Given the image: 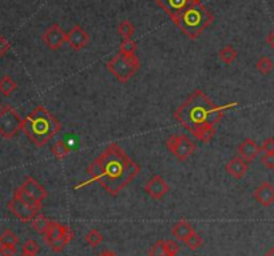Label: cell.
Instances as JSON below:
<instances>
[{
  "label": "cell",
  "mask_w": 274,
  "mask_h": 256,
  "mask_svg": "<svg viewBox=\"0 0 274 256\" xmlns=\"http://www.w3.org/2000/svg\"><path fill=\"white\" fill-rule=\"evenodd\" d=\"M225 169H226V172L229 173L233 179L239 180L246 175L248 169H249V164H248L243 158L234 157L227 162Z\"/></svg>",
  "instance_id": "16"
},
{
  "label": "cell",
  "mask_w": 274,
  "mask_h": 256,
  "mask_svg": "<svg viewBox=\"0 0 274 256\" xmlns=\"http://www.w3.org/2000/svg\"><path fill=\"white\" fill-rule=\"evenodd\" d=\"M237 152H238L239 157L243 158L248 164H250V162L256 160L257 156L262 152V149L252 138H245L239 144Z\"/></svg>",
  "instance_id": "13"
},
{
  "label": "cell",
  "mask_w": 274,
  "mask_h": 256,
  "mask_svg": "<svg viewBox=\"0 0 274 256\" xmlns=\"http://www.w3.org/2000/svg\"><path fill=\"white\" fill-rule=\"evenodd\" d=\"M137 51V43L131 39H123L119 46V52L122 54H135Z\"/></svg>",
  "instance_id": "30"
},
{
  "label": "cell",
  "mask_w": 274,
  "mask_h": 256,
  "mask_svg": "<svg viewBox=\"0 0 274 256\" xmlns=\"http://www.w3.org/2000/svg\"><path fill=\"white\" fill-rule=\"evenodd\" d=\"M218 56H220V59L224 63H226V65H231V63L234 62L235 59H237V56H238V52H237V50H235L233 46L226 44L225 47L221 48L220 52H218Z\"/></svg>",
  "instance_id": "21"
},
{
  "label": "cell",
  "mask_w": 274,
  "mask_h": 256,
  "mask_svg": "<svg viewBox=\"0 0 274 256\" xmlns=\"http://www.w3.org/2000/svg\"><path fill=\"white\" fill-rule=\"evenodd\" d=\"M16 89H18V83H16L11 77L4 75V77L0 79V93H2L4 97H10Z\"/></svg>",
  "instance_id": "23"
},
{
  "label": "cell",
  "mask_w": 274,
  "mask_h": 256,
  "mask_svg": "<svg viewBox=\"0 0 274 256\" xmlns=\"http://www.w3.org/2000/svg\"><path fill=\"white\" fill-rule=\"evenodd\" d=\"M106 67L118 81L126 83L141 69V61L135 54L118 52L106 63Z\"/></svg>",
  "instance_id": "5"
},
{
  "label": "cell",
  "mask_w": 274,
  "mask_h": 256,
  "mask_svg": "<svg viewBox=\"0 0 274 256\" xmlns=\"http://www.w3.org/2000/svg\"><path fill=\"white\" fill-rule=\"evenodd\" d=\"M2 109H3V106H2V103H0V110H2Z\"/></svg>",
  "instance_id": "43"
},
{
  "label": "cell",
  "mask_w": 274,
  "mask_h": 256,
  "mask_svg": "<svg viewBox=\"0 0 274 256\" xmlns=\"http://www.w3.org/2000/svg\"><path fill=\"white\" fill-rule=\"evenodd\" d=\"M51 150H52V154H54L58 160H65V158L71 153V148H70L69 145H67V143L63 141V139L56 141Z\"/></svg>",
  "instance_id": "22"
},
{
  "label": "cell",
  "mask_w": 274,
  "mask_h": 256,
  "mask_svg": "<svg viewBox=\"0 0 274 256\" xmlns=\"http://www.w3.org/2000/svg\"><path fill=\"white\" fill-rule=\"evenodd\" d=\"M266 43L269 44V46H270V48H273V50H274V30L267 34Z\"/></svg>",
  "instance_id": "39"
},
{
  "label": "cell",
  "mask_w": 274,
  "mask_h": 256,
  "mask_svg": "<svg viewBox=\"0 0 274 256\" xmlns=\"http://www.w3.org/2000/svg\"><path fill=\"white\" fill-rule=\"evenodd\" d=\"M62 130V124L44 106H38L23 118L22 132L36 147H44Z\"/></svg>",
  "instance_id": "3"
},
{
  "label": "cell",
  "mask_w": 274,
  "mask_h": 256,
  "mask_svg": "<svg viewBox=\"0 0 274 256\" xmlns=\"http://www.w3.org/2000/svg\"><path fill=\"white\" fill-rule=\"evenodd\" d=\"M256 66H257V70H258L261 74L267 75V74L270 73L271 70H273L274 63L269 56H261V58L258 59V62H257Z\"/></svg>",
  "instance_id": "25"
},
{
  "label": "cell",
  "mask_w": 274,
  "mask_h": 256,
  "mask_svg": "<svg viewBox=\"0 0 274 256\" xmlns=\"http://www.w3.org/2000/svg\"><path fill=\"white\" fill-rule=\"evenodd\" d=\"M170 187L169 184L165 181L162 176L155 175L148 180V183L144 185V192L153 198V200H161L167 194Z\"/></svg>",
  "instance_id": "10"
},
{
  "label": "cell",
  "mask_w": 274,
  "mask_h": 256,
  "mask_svg": "<svg viewBox=\"0 0 274 256\" xmlns=\"http://www.w3.org/2000/svg\"><path fill=\"white\" fill-rule=\"evenodd\" d=\"M63 234H65V225L58 223V221H51L50 228H48V231L46 232V235H43L44 243L47 244L48 242H52V240L63 238Z\"/></svg>",
  "instance_id": "18"
},
{
  "label": "cell",
  "mask_w": 274,
  "mask_h": 256,
  "mask_svg": "<svg viewBox=\"0 0 274 256\" xmlns=\"http://www.w3.org/2000/svg\"><path fill=\"white\" fill-rule=\"evenodd\" d=\"M263 153H269V154H274V138L273 137H269L263 141L262 147H261Z\"/></svg>",
  "instance_id": "36"
},
{
  "label": "cell",
  "mask_w": 274,
  "mask_h": 256,
  "mask_svg": "<svg viewBox=\"0 0 274 256\" xmlns=\"http://www.w3.org/2000/svg\"><path fill=\"white\" fill-rule=\"evenodd\" d=\"M69 243H70L69 239H66L65 236H63V238H60V239H56V240L48 242L47 245L50 247L51 251H54V252H62V251L67 247Z\"/></svg>",
  "instance_id": "29"
},
{
  "label": "cell",
  "mask_w": 274,
  "mask_h": 256,
  "mask_svg": "<svg viewBox=\"0 0 274 256\" xmlns=\"http://www.w3.org/2000/svg\"><path fill=\"white\" fill-rule=\"evenodd\" d=\"M98 256H118L114 251H111V249H106V251H103V252H101Z\"/></svg>",
  "instance_id": "40"
},
{
  "label": "cell",
  "mask_w": 274,
  "mask_h": 256,
  "mask_svg": "<svg viewBox=\"0 0 274 256\" xmlns=\"http://www.w3.org/2000/svg\"><path fill=\"white\" fill-rule=\"evenodd\" d=\"M165 248L167 256H175L179 251V244L175 240H165Z\"/></svg>",
  "instance_id": "34"
},
{
  "label": "cell",
  "mask_w": 274,
  "mask_h": 256,
  "mask_svg": "<svg viewBox=\"0 0 274 256\" xmlns=\"http://www.w3.org/2000/svg\"><path fill=\"white\" fill-rule=\"evenodd\" d=\"M86 242L87 244H90L91 247H98L103 242V235L97 230V228H93L86 234Z\"/></svg>",
  "instance_id": "26"
},
{
  "label": "cell",
  "mask_w": 274,
  "mask_h": 256,
  "mask_svg": "<svg viewBox=\"0 0 274 256\" xmlns=\"http://www.w3.org/2000/svg\"><path fill=\"white\" fill-rule=\"evenodd\" d=\"M23 118L10 105L0 110V135L6 139H12L22 130Z\"/></svg>",
  "instance_id": "6"
},
{
  "label": "cell",
  "mask_w": 274,
  "mask_h": 256,
  "mask_svg": "<svg viewBox=\"0 0 274 256\" xmlns=\"http://www.w3.org/2000/svg\"><path fill=\"white\" fill-rule=\"evenodd\" d=\"M19 243L18 236L11 230H6L0 235V245H16Z\"/></svg>",
  "instance_id": "27"
},
{
  "label": "cell",
  "mask_w": 274,
  "mask_h": 256,
  "mask_svg": "<svg viewBox=\"0 0 274 256\" xmlns=\"http://www.w3.org/2000/svg\"><path fill=\"white\" fill-rule=\"evenodd\" d=\"M10 48H11L10 42H8L6 38L0 35V56H4V55L7 54V52L10 51Z\"/></svg>",
  "instance_id": "38"
},
{
  "label": "cell",
  "mask_w": 274,
  "mask_h": 256,
  "mask_svg": "<svg viewBox=\"0 0 274 256\" xmlns=\"http://www.w3.org/2000/svg\"><path fill=\"white\" fill-rule=\"evenodd\" d=\"M150 256H167L166 248H165V240H158L150 249Z\"/></svg>",
  "instance_id": "32"
},
{
  "label": "cell",
  "mask_w": 274,
  "mask_h": 256,
  "mask_svg": "<svg viewBox=\"0 0 274 256\" xmlns=\"http://www.w3.org/2000/svg\"><path fill=\"white\" fill-rule=\"evenodd\" d=\"M265 256H274V247H271V249Z\"/></svg>",
  "instance_id": "41"
},
{
  "label": "cell",
  "mask_w": 274,
  "mask_h": 256,
  "mask_svg": "<svg viewBox=\"0 0 274 256\" xmlns=\"http://www.w3.org/2000/svg\"><path fill=\"white\" fill-rule=\"evenodd\" d=\"M8 209L14 213L16 217H18L20 221L23 223H28V221H33L34 217L38 215V211H35L34 208H31L29 205H27L25 203H23L20 198H18L16 196L12 197L11 202H8Z\"/></svg>",
  "instance_id": "9"
},
{
  "label": "cell",
  "mask_w": 274,
  "mask_h": 256,
  "mask_svg": "<svg viewBox=\"0 0 274 256\" xmlns=\"http://www.w3.org/2000/svg\"><path fill=\"white\" fill-rule=\"evenodd\" d=\"M39 244L35 242V240H33V239H29V240H27V242L23 244V252L25 253H33V255H38V252H39Z\"/></svg>",
  "instance_id": "33"
},
{
  "label": "cell",
  "mask_w": 274,
  "mask_h": 256,
  "mask_svg": "<svg viewBox=\"0 0 274 256\" xmlns=\"http://www.w3.org/2000/svg\"><path fill=\"white\" fill-rule=\"evenodd\" d=\"M166 147L179 161H186L194 153L195 144L185 134H173L166 139Z\"/></svg>",
  "instance_id": "7"
},
{
  "label": "cell",
  "mask_w": 274,
  "mask_h": 256,
  "mask_svg": "<svg viewBox=\"0 0 274 256\" xmlns=\"http://www.w3.org/2000/svg\"><path fill=\"white\" fill-rule=\"evenodd\" d=\"M197 2H199V0H157V4L171 18V16L184 11L185 8H188L189 6L197 3Z\"/></svg>",
  "instance_id": "12"
},
{
  "label": "cell",
  "mask_w": 274,
  "mask_h": 256,
  "mask_svg": "<svg viewBox=\"0 0 274 256\" xmlns=\"http://www.w3.org/2000/svg\"><path fill=\"white\" fill-rule=\"evenodd\" d=\"M20 187H22L27 193L31 194L34 198H36V200L40 203L43 202L44 198H47L48 196V192L46 190V188L42 187V185H40L35 179H33L31 176L25 177L24 183H23Z\"/></svg>",
  "instance_id": "15"
},
{
  "label": "cell",
  "mask_w": 274,
  "mask_h": 256,
  "mask_svg": "<svg viewBox=\"0 0 274 256\" xmlns=\"http://www.w3.org/2000/svg\"><path fill=\"white\" fill-rule=\"evenodd\" d=\"M214 135H216V128H214V126H209V128L203 129L197 139H199V141L203 144H207L213 139Z\"/></svg>",
  "instance_id": "31"
},
{
  "label": "cell",
  "mask_w": 274,
  "mask_h": 256,
  "mask_svg": "<svg viewBox=\"0 0 274 256\" xmlns=\"http://www.w3.org/2000/svg\"><path fill=\"white\" fill-rule=\"evenodd\" d=\"M171 20L186 37L197 39L214 22V15L199 0L171 16Z\"/></svg>",
  "instance_id": "4"
},
{
  "label": "cell",
  "mask_w": 274,
  "mask_h": 256,
  "mask_svg": "<svg viewBox=\"0 0 274 256\" xmlns=\"http://www.w3.org/2000/svg\"><path fill=\"white\" fill-rule=\"evenodd\" d=\"M118 33L120 34V37L123 39H131L134 33H135V27H134V24L130 20H123L119 24V27H118Z\"/></svg>",
  "instance_id": "24"
},
{
  "label": "cell",
  "mask_w": 274,
  "mask_h": 256,
  "mask_svg": "<svg viewBox=\"0 0 274 256\" xmlns=\"http://www.w3.org/2000/svg\"><path fill=\"white\" fill-rule=\"evenodd\" d=\"M261 162L263 166H266L267 169H274V154L265 153L261 157Z\"/></svg>",
  "instance_id": "37"
},
{
  "label": "cell",
  "mask_w": 274,
  "mask_h": 256,
  "mask_svg": "<svg viewBox=\"0 0 274 256\" xmlns=\"http://www.w3.org/2000/svg\"><path fill=\"white\" fill-rule=\"evenodd\" d=\"M98 161L103 170L99 184L111 196H118L141 172V166L115 143L107 145Z\"/></svg>",
  "instance_id": "2"
},
{
  "label": "cell",
  "mask_w": 274,
  "mask_h": 256,
  "mask_svg": "<svg viewBox=\"0 0 274 256\" xmlns=\"http://www.w3.org/2000/svg\"><path fill=\"white\" fill-rule=\"evenodd\" d=\"M194 232V228L191 227V224L189 223L188 220H179L171 230V235H173L174 238L177 239L178 242H186L188 238L190 236L191 234Z\"/></svg>",
  "instance_id": "17"
},
{
  "label": "cell",
  "mask_w": 274,
  "mask_h": 256,
  "mask_svg": "<svg viewBox=\"0 0 274 256\" xmlns=\"http://www.w3.org/2000/svg\"><path fill=\"white\" fill-rule=\"evenodd\" d=\"M31 225H33V228L38 232V234L46 235V232H47L48 228H50L51 225V221L44 215L38 213V215L34 217L33 221H31Z\"/></svg>",
  "instance_id": "20"
},
{
  "label": "cell",
  "mask_w": 274,
  "mask_h": 256,
  "mask_svg": "<svg viewBox=\"0 0 274 256\" xmlns=\"http://www.w3.org/2000/svg\"><path fill=\"white\" fill-rule=\"evenodd\" d=\"M185 244L188 245V248L191 249V251H197L199 247H202L203 240H202V238H201V236H199V235L194 231V232L189 236L188 240L185 242Z\"/></svg>",
  "instance_id": "28"
},
{
  "label": "cell",
  "mask_w": 274,
  "mask_h": 256,
  "mask_svg": "<svg viewBox=\"0 0 274 256\" xmlns=\"http://www.w3.org/2000/svg\"><path fill=\"white\" fill-rule=\"evenodd\" d=\"M66 34L58 23H54L42 34V41L51 50H59L66 43Z\"/></svg>",
  "instance_id": "8"
},
{
  "label": "cell",
  "mask_w": 274,
  "mask_h": 256,
  "mask_svg": "<svg viewBox=\"0 0 274 256\" xmlns=\"http://www.w3.org/2000/svg\"><path fill=\"white\" fill-rule=\"evenodd\" d=\"M234 105L235 103H229L225 106H218L206 95L205 92L197 89L174 111V118L195 138H198L203 129L216 126V124L224 117L225 110Z\"/></svg>",
  "instance_id": "1"
},
{
  "label": "cell",
  "mask_w": 274,
  "mask_h": 256,
  "mask_svg": "<svg viewBox=\"0 0 274 256\" xmlns=\"http://www.w3.org/2000/svg\"><path fill=\"white\" fill-rule=\"evenodd\" d=\"M90 42V35L84 31L79 24L72 27L69 33L66 34V43H69L70 47L75 51H80Z\"/></svg>",
  "instance_id": "11"
},
{
  "label": "cell",
  "mask_w": 274,
  "mask_h": 256,
  "mask_svg": "<svg viewBox=\"0 0 274 256\" xmlns=\"http://www.w3.org/2000/svg\"><path fill=\"white\" fill-rule=\"evenodd\" d=\"M18 253L16 245H0V255L2 256H15Z\"/></svg>",
  "instance_id": "35"
},
{
  "label": "cell",
  "mask_w": 274,
  "mask_h": 256,
  "mask_svg": "<svg viewBox=\"0 0 274 256\" xmlns=\"http://www.w3.org/2000/svg\"><path fill=\"white\" fill-rule=\"evenodd\" d=\"M14 196H16L18 198H20L23 203H25L27 205H29L31 208H34L35 211H38V212H39L40 209H42V207H43V204H42V203L38 202V200H36V198H34L29 193H27V192H25V190L23 189L22 187H19L18 189L15 190Z\"/></svg>",
  "instance_id": "19"
},
{
  "label": "cell",
  "mask_w": 274,
  "mask_h": 256,
  "mask_svg": "<svg viewBox=\"0 0 274 256\" xmlns=\"http://www.w3.org/2000/svg\"><path fill=\"white\" fill-rule=\"evenodd\" d=\"M253 197L256 198L262 207H270L271 204H274V187L270 183L263 181L260 187L254 190Z\"/></svg>",
  "instance_id": "14"
},
{
  "label": "cell",
  "mask_w": 274,
  "mask_h": 256,
  "mask_svg": "<svg viewBox=\"0 0 274 256\" xmlns=\"http://www.w3.org/2000/svg\"><path fill=\"white\" fill-rule=\"evenodd\" d=\"M20 256H36V255H33V253H25V252H23Z\"/></svg>",
  "instance_id": "42"
}]
</instances>
